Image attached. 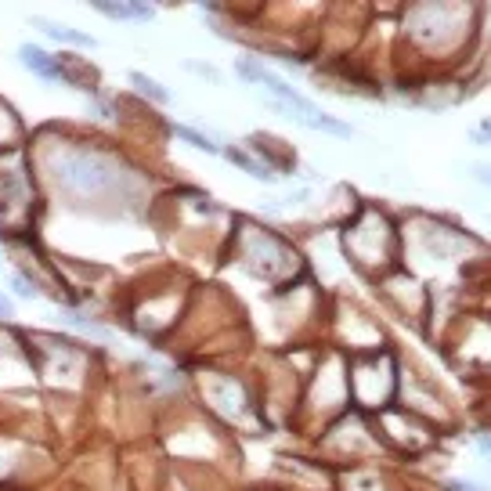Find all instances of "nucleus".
<instances>
[{
  "label": "nucleus",
  "instance_id": "nucleus-2",
  "mask_svg": "<svg viewBox=\"0 0 491 491\" xmlns=\"http://www.w3.org/2000/svg\"><path fill=\"white\" fill-rule=\"evenodd\" d=\"M33 30L47 33L51 40H65V44H80V47H94V36L80 33V30H69V25H58V22H47V19H30Z\"/></svg>",
  "mask_w": 491,
  "mask_h": 491
},
{
  "label": "nucleus",
  "instance_id": "nucleus-5",
  "mask_svg": "<svg viewBox=\"0 0 491 491\" xmlns=\"http://www.w3.org/2000/svg\"><path fill=\"white\" fill-rule=\"evenodd\" d=\"M130 83H134V87L141 91L145 98H152V102H159V105H166V102H170V94H166V87H163V83H156V80H152V76H145V73H137V69H130Z\"/></svg>",
  "mask_w": 491,
  "mask_h": 491
},
{
  "label": "nucleus",
  "instance_id": "nucleus-3",
  "mask_svg": "<svg viewBox=\"0 0 491 491\" xmlns=\"http://www.w3.org/2000/svg\"><path fill=\"white\" fill-rule=\"evenodd\" d=\"M94 11H102L105 19H123V22H148L152 8L145 4H105V0H94Z\"/></svg>",
  "mask_w": 491,
  "mask_h": 491
},
{
  "label": "nucleus",
  "instance_id": "nucleus-6",
  "mask_svg": "<svg viewBox=\"0 0 491 491\" xmlns=\"http://www.w3.org/2000/svg\"><path fill=\"white\" fill-rule=\"evenodd\" d=\"M174 137H181V141H188V145H195V148H203V152H214V156H217V145L214 141H209V137L206 134H199V130H195V127H185V123H181V127H174Z\"/></svg>",
  "mask_w": 491,
  "mask_h": 491
},
{
  "label": "nucleus",
  "instance_id": "nucleus-8",
  "mask_svg": "<svg viewBox=\"0 0 491 491\" xmlns=\"http://www.w3.org/2000/svg\"><path fill=\"white\" fill-rule=\"evenodd\" d=\"M8 315H11V304H8L4 297H0V318H8Z\"/></svg>",
  "mask_w": 491,
  "mask_h": 491
},
{
  "label": "nucleus",
  "instance_id": "nucleus-7",
  "mask_svg": "<svg viewBox=\"0 0 491 491\" xmlns=\"http://www.w3.org/2000/svg\"><path fill=\"white\" fill-rule=\"evenodd\" d=\"M185 65H188V69H195L199 76H206L209 83H220V73H217V69L209 65V62H185Z\"/></svg>",
  "mask_w": 491,
  "mask_h": 491
},
{
  "label": "nucleus",
  "instance_id": "nucleus-1",
  "mask_svg": "<svg viewBox=\"0 0 491 491\" xmlns=\"http://www.w3.org/2000/svg\"><path fill=\"white\" fill-rule=\"evenodd\" d=\"M19 58L33 69L36 76H44V80H51V83H58L62 80V69H58V58H51L47 51H40V47H22L19 51Z\"/></svg>",
  "mask_w": 491,
  "mask_h": 491
},
{
  "label": "nucleus",
  "instance_id": "nucleus-4",
  "mask_svg": "<svg viewBox=\"0 0 491 491\" xmlns=\"http://www.w3.org/2000/svg\"><path fill=\"white\" fill-rule=\"evenodd\" d=\"M224 156H228V163H231V166H238V170L253 174V177H260V181H271V177H275V170H271L268 163H253V156H246L242 148H228Z\"/></svg>",
  "mask_w": 491,
  "mask_h": 491
}]
</instances>
